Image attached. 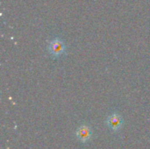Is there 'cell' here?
<instances>
[{"label":"cell","instance_id":"1","mask_svg":"<svg viewBox=\"0 0 150 149\" xmlns=\"http://www.w3.org/2000/svg\"><path fill=\"white\" fill-rule=\"evenodd\" d=\"M65 50H66V46L61 39L55 38L49 42L48 51L53 56L59 57L65 53Z\"/></svg>","mask_w":150,"mask_h":149},{"label":"cell","instance_id":"2","mask_svg":"<svg viewBox=\"0 0 150 149\" xmlns=\"http://www.w3.org/2000/svg\"><path fill=\"white\" fill-rule=\"evenodd\" d=\"M106 124L112 131L117 132L121 129L123 125V119L120 115L113 113L108 117L106 120Z\"/></svg>","mask_w":150,"mask_h":149},{"label":"cell","instance_id":"3","mask_svg":"<svg viewBox=\"0 0 150 149\" xmlns=\"http://www.w3.org/2000/svg\"><path fill=\"white\" fill-rule=\"evenodd\" d=\"M92 132L88 126H82L76 131V137L81 142H87L91 137Z\"/></svg>","mask_w":150,"mask_h":149}]
</instances>
